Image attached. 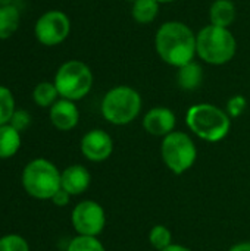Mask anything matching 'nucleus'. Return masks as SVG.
<instances>
[{
  "label": "nucleus",
  "mask_w": 250,
  "mask_h": 251,
  "mask_svg": "<svg viewBox=\"0 0 250 251\" xmlns=\"http://www.w3.org/2000/svg\"><path fill=\"white\" fill-rule=\"evenodd\" d=\"M155 49L165 63L180 68L193 62L196 54V34L184 22H165L155 35Z\"/></svg>",
  "instance_id": "f257e3e1"
},
{
  "label": "nucleus",
  "mask_w": 250,
  "mask_h": 251,
  "mask_svg": "<svg viewBox=\"0 0 250 251\" xmlns=\"http://www.w3.org/2000/svg\"><path fill=\"white\" fill-rule=\"evenodd\" d=\"M186 124L193 134L208 143L222 141L231 128V118L221 107L211 103L192 106L186 115Z\"/></svg>",
  "instance_id": "f03ea898"
},
{
  "label": "nucleus",
  "mask_w": 250,
  "mask_h": 251,
  "mask_svg": "<svg viewBox=\"0 0 250 251\" xmlns=\"http://www.w3.org/2000/svg\"><path fill=\"white\" fill-rule=\"evenodd\" d=\"M237 51V40L228 28L208 25L196 34V54L209 65H225Z\"/></svg>",
  "instance_id": "7ed1b4c3"
},
{
  "label": "nucleus",
  "mask_w": 250,
  "mask_h": 251,
  "mask_svg": "<svg viewBox=\"0 0 250 251\" xmlns=\"http://www.w3.org/2000/svg\"><path fill=\"white\" fill-rule=\"evenodd\" d=\"M21 181L29 197L35 200H52L60 190V171L50 160L37 157L24 166Z\"/></svg>",
  "instance_id": "20e7f679"
},
{
  "label": "nucleus",
  "mask_w": 250,
  "mask_h": 251,
  "mask_svg": "<svg viewBox=\"0 0 250 251\" xmlns=\"http://www.w3.org/2000/svg\"><path fill=\"white\" fill-rule=\"evenodd\" d=\"M143 100L137 90L128 85L111 88L102 100V115L112 125H128L141 112Z\"/></svg>",
  "instance_id": "39448f33"
},
{
  "label": "nucleus",
  "mask_w": 250,
  "mask_h": 251,
  "mask_svg": "<svg viewBox=\"0 0 250 251\" xmlns=\"http://www.w3.org/2000/svg\"><path fill=\"white\" fill-rule=\"evenodd\" d=\"M55 85L62 99L81 100L93 87V72L81 60L65 62L55 75Z\"/></svg>",
  "instance_id": "423d86ee"
},
{
  "label": "nucleus",
  "mask_w": 250,
  "mask_h": 251,
  "mask_svg": "<svg viewBox=\"0 0 250 251\" xmlns=\"http://www.w3.org/2000/svg\"><path fill=\"white\" fill-rule=\"evenodd\" d=\"M161 156L172 174L183 175L194 165L197 159V149L189 134L174 131L164 137L161 144Z\"/></svg>",
  "instance_id": "0eeeda50"
},
{
  "label": "nucleus",
  "mask_w": 250,
  "mask_h": 251,
  "mask_svg": "<svg viewBox=\"0 0 250 251\" xmlns=\"http://www.w3.org/2000/svg\"><path fill=\"white\" fill-rule=\"evenodd\" d=\"M71 222L78 235L97 237L106 226V212L94 200H83L74 209Z\"/></svg>",
  "instance_id": "6e6552de"
},
{
  "label": "nucleus",
  "mask_w": 250,
  "mask_h": 251,
  "mask_svg": "<svg viewBox=\"0 0 250 251\" xmlns=\"http://www.w3.org/2000/svg\"><path fill=\"white\" fill-rule=\"evenodd\" d=\"M71 31L69 18L60 10H49L43 13L35 24V37L44 46L60 44Z\"/></svg>",
  "instance_id": "1a4fd4ad"
},
{
  "label": "nucleus",
  "mask_w": 250,
  "mask_h": 251,
  "mask_svg": "<svg viewBox=\"0 0 250 251\" xmlns=\"http://www.w3.org/2000/svg\"><path fill=\"white\" fill-rule=\"evenodd\" d=\"M83 156L94 163L105 162L113 151V141L111 135L103 129H91L81 138Z\"/></svg>",
  "instance_id": "9d476101"
},
{
  "label": "nucleus",
  "mask_w": 250,
  "mask_h": 251,
  "mask_svg": "<svg viewBox=\"0 0 250 251\" xmlns=\"http://www.w3.org/2000/svg\"><path fill=\"white\" fill-rule=\"evenodd\" d=\"M177 125L175 113L168 107H153L143 118V128L155 137H167Z\"/></svg>",
  "instance_id": "9b49d317"
},
{
  "label": "nucleus",
  "mask_w": 250,
  "mask_h": 251,
  "mask_svg": "<svg viewBox=\"0 0 250 251\" xmlns=\"http://www.w3.org/2000/svg\"><path fill=\"white\" fill-rule=\"evenodd\" d=\"M50 122L59 131H71L78 125L80 110L71 100L60 99L50 107Z\"/></svg>",
  "instance_id": "f8f14e48"
},
{
  "label": "nucleus",
  "mask_w": 250,
  "mask_h": 251,
  "mask_svg": "<svg viewBox=\"0 0 250 251\" xmlns=\"http://www.w3.org/2000/svg\"><path fill=\"white\" fill-rule=\"evenodd\" d=\"M91 175L83 165H71L60 172V188L71 196H80L90 187Z\"/></svg>",
  "instance_id": "ddd939ff"
},
{
  "label": "nucleus",
  "mask_w": 250,
  "mask_h": 251,
  "mask_svg": "<svg viewBox=\"0 0 250 251\" xmlns=\"http://www.w3.org/2000/svg\"><path fill=\"white\" fill-rule=\"evenodd\" d=\"M237 16L236 4L231 0H215L209 9L211 25L228 28Z\"/></svg>",
  "instance_id": "4468645a"
},
{
  "label": "nucleus",
  "mask_w": 250,
  "mask_h": 251,
  "mask_svg": "<svg viewBox=\"0 0 250 251\" xmlns=\"http://www.w3.org/2000/svg\"><path fill=\"white\" fill-rule=\"evenodd\" d=\"M203 81V69L196 62H189L178 68L177 72V82L180 88L186 91H193L200 87Z\"/></svg>",
  "instance_id": "2eb2a0df"
},
{
  "label": "nucleus",
  "mask_w": 250,
  "mask_h": 251,
  "mask_svg": "<svg viewBox=\"0 0 250 251\" xmlns=\"http://www.w3.org/2000/svg\"><path fill=\"white\" fill-rule=\"evenodd\" d=\"M21 132L12 125L6 124L0 126V159L13 157L21 149Z\"/></svg>",
  "instance_id": "dca6fc26"
},
{
  "label": "nucleus",
  "mask_w": 250,
  "mask_h": 251,
  "mask_svg": "<svg viewBox=\"0 0 250 251\" xmlns=\"http://www.w3.org/2000/svg\"><path fill=\"white\" fill-rule=\"evenodd\" d=\"M159 13V3L156 0H136L133 1L131 15L137 24H152Z\"/></svg>",
  "instance_id": "f3484780"
},
{
  "label": "nucleus",
  "mask_w": 250,
  "mask_h": 251,
  "mask_svg": "<svg viewBox=\"0 0 250 251\" xmlns=\"http://www.w3.org/2000/svg\"><path fill=\"white\" fill-rule=\"evenodd\" d=\"M19 10L12 3L0 6V40H6L15 34L19 26Z\"/></svg>",
  "instance_id": "a211bd4d"
},
{
  "label": "nucleus",
  "mask_w": 250,
  "mask_h": 251,
  "mask_svg": "<svg viewBox=\"0 0 250 251\" xmlns=\"http://www.w3.org/2000/svg\"><path fill=\"white\" fill-rule=\"evenodd\" d=\"M57 88L55 82H40L32 91V99L37 106L40 107H52L57 101Z\"/></svg>",
  "instance_id": "6ab92c4d"
},
{
  "label": "nucleus",
  "mask_w": 250,
  "mask_h": 251,
  "mask_svg": "<svg viewBox=\"0 0 250 251\" xmlns=\"http://www.w3.org/2000/svg\"><path fill=\"white\" fill-rule=\"evenodd\" d=\"M149 243L155 250L161 251L172 244L171 231L165 225H155L149 232Z\"/></svg>",
  "instance_id": "aec40b11"
},
{
  "label": "nucleus",
  "mask_w": 250,
  "mask_h": 251,
  "mask_svg": "<svg viewBox=\"0 0 250 251\" xmlns=\"http://www.w3.org/2000/svg\"><path fill=\"white\" fill-rule=\"evenodd\" d=\"M66 251H106L105 246L97 240V237H85V235H77L74 237Z\"/></svg>",
  "instance_id": "412c9836"
},
{
  "label": "nucleus",
  "mask_w": 250,
  "mask_h": 251,
  "mask_svg": "<svg viewBox=\"0 0 250 251\" xmlns=\"http://www.w3.org/2000/svg\"><path fill=\"white\" fill-rule=\"evenodd\" d=\"M15 110V99L10 90L0 85V126L10 122V118Z\"/></svg>",
  "instance_id": "4be33fe9"
},
{
  "label": "nucleus",
  "mask_w": 250,
  "mask_h": 251,
  "mask_svg": "<svg viewBox=\"0 0 250 251\" xmlns=\"http://www.w3.org/2000/svg\"><path fill=\"white\" fill-rule=\"evenodd\" d=\"M0 251H29V244L18 234H7L0 237Z\"/></svg>",
  "instance_id": "5701e85b"
},
{
  "label": "nucleus",
  "mask_w": 250,
  "mask_h": 251,
  "mask_svg": "<svg viewBox=\"0 0 250 251\" xmlns=\"http://www.w3.org/2000/svg\"><path fill=\"white\" fill-rule=\"evenodd\" d=\"M248 107V100L243 96H233L227 101V115L230 118H239Z\"/></svg>",
  "instance_id": "b1692460"
},
{
  "label": "nucleus",
  "mask_w": 250,
  "mask_h": 251,
  "mask_svg": "<svg viewBox=\"0 0 250 251\" xmlns=\"http://www.w3.org/2000/svg\"><path fill=\"white\" fill-rule=\"evenodd\" d=\"M29 124H31V116H29V113H28L27 110H24V109L15 110L13 115H12V118H10V122H9V125H12V126H13L16 131H19V132L25 131V129L29 126Z\"/></svg>",
  "instance_id": "393cba45"
},
{
  "label": "nucleus",
  "mask_w": 250,
  "mask_h": 251,
  "mask_svg": "<svg viewBox=\"0 0 250 251\" xmlns=\"http://www.w3.org/2000/svg\"><path fill=\"white\" fill-rule=\"evenodd\" d=\"M71 194H68L65 190H59L53 197H52V203L55 204V206H57V207H63V206H66V204H69V200H71Z\"/></svg>",
  "instance_id": "a878e982"
},
{
  "label": "nucleus",
  "mask_w": 250,
  "mask_h": 251,
  "mask_svg": "<svg viewBox=\"0 0 250 251\" xmlns=\"http://www.w3.org/2000/svg\"><path fill=\"white\" fill-rule=\"evenodd\" d=\"M228 251H250V243L245 241V243H239L236 246H233Z\"/></svg>",
  "instance_id": "bb28decb"
},
{
  "label": "nucleus",
  "mask_w": 250,
  "mask_h": 251,
  "mask_svg": "<svg viewBox=\"0 0 250 251\" xmlns=\"http://www.w3.org/2000/svg\"><path fill=\"white\" fill-rule=\"evenodd\" d=\"M161 251H192L189 247H186V246H181V244H171V246H168L167 249H164V250Z\"/></svg>",
  "instance_id": "cd10ccee"
},
{
  "label": "nucleus",
  "mask_w": 250,
  "mask_h": 251,
  "mask_svg": "<svg viewBox=\"0 0 250 251\" xmlns=\"http://www.w3.org/2000/svg\"><path fill=\"white\" fill-rule=\"evenodd\" d=\"M12 0H0V6H6V4H10Z\"/></svg>",
  "instance_id": "c85d7f7f"
},
{
  "label": "nucleus",
  "mask_w": 250,
  "mask_h": 251,
  "mask_svg": "<svg viewBox=\"0 0 250 251\" xmlns=\"http://www.w3.org/2000/svg\"><path fill=\"white\" fill-rule=\"evenodd\" d=\"M158 3H171V1H175V0H156Z\"/></svg>",
  "instance_id": "c756f323"
},
{
  "label": "nucleus",
  "mask_w": 250,
  "mask_h": 251,
  "mask_svg": "<svg viewBox=\"0 0 250 251\" xmlns=\"http://www.w3.org/2000/svg\"><path fill=\"white\" fill-rule=\"evenodd\" d=\"M127 1H136V0H127Z\"/></svg>",
  "instance_id": "7c9ffc66"
}]
</instances>
